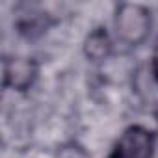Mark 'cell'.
I'll return each mask as SVG.
<instances>
[{
  "label": "cell",
  "instance_id": "obj_1",
  "mask_svg": "<svg viewBox=\"0 0 158 158\" xmlns=\"http://www.w3.org/2000/svg\"><path fill=\"white\" fill-rule=\"evenodd\" d=\"M152 28L151 10L138 2H121L114 11V39L127 48L143 45Z\"/></svg>",
  "mask_w": 158,
  "mask_h": 158
},
{
  "label": "cell",
  "instance_id": "obj_2",
  "mask_svg": "<svg viewBox=\"0 0 158 158\" xmlns=\"http://www.w3.org/2000/svg\"><path fill=\"white\" fill-rule=\"evenodd\" d=\"M156 132L145 125L127 127L115 139L108 158H154Z\"/></svg>",
  "mask_w": 158,
  "mask_h": 158
},
{
  "label": "cell",
  "instance_id": "obj_3",
  "mask_svg": "<svg viewBox=\"0 0 158 158\" xmlns=\"http://www.w3.org/2000/svg\"><path fill=\"white\" fill-rule=\"evenodd\" d=\"M41 65L32 56H8L4 60V88L15 93H26L39 78Z\"/></svg>",
  "mask_w": 158,
  "mask_h": 158
},
{
  "label": "cell",
  "instance_id": "obj_4",
  "mask_svg": "<svg viewBox=\"0 0 158 158\" xmlns=\"http://www.w3.org/2000/svg\"><path fill=\"white\" fill-rule=\"evenodd\" d=\"M114 35L104 28V26H97L93 28L84 41V54L88 58V61L91 63H102L106 61L112 54H114Z\"/></svg>",
  "mask_w": 158,
  "mask_h": 158
},
{
  "label": "cell",
  "instance_id": "obj_5",
  "mask_svg": "<svg viewBox=\"0 0 158 158\" xmlns=\"http://www.w3.org/2000/svg\"><path fill=\"white\" fill-rule=\"evenodd\" d=\"M54 158H91V154L86 151V147H82L76 141H67L61 147H58L56 156Z\"/></svg>",
  "mask_w": 158,
  "mask_h": 158
},
{
  "label": "cell",
  "instance_id": "obj_6",
  "mask_svg": "<svg viewBox=\"0 0 158 158\" xmlns=\"http://www.w3.org/2000/svg\"><path fill=\"white\" fill-rule=\"evenodd\" d=\"M151 74L154 78V82L158 84V45L154 47L152 56H151Z\"/></svg>",
  "mask_w": 158,
  "mask_h": 158
}]
</instances>
